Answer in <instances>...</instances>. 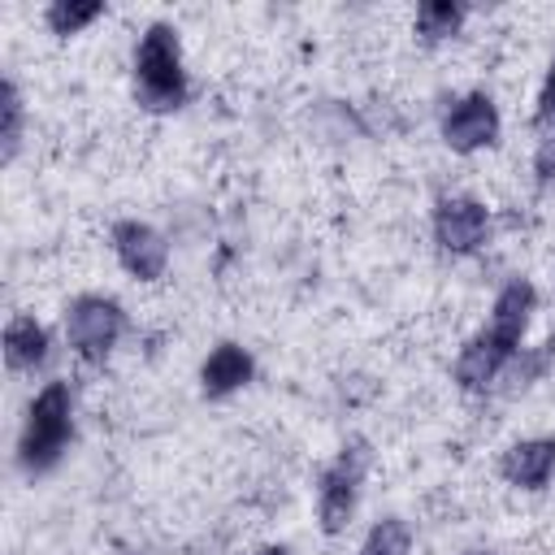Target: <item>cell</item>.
I'll return each mask as SVG.
<instances>
[{
	"label": "cell",
	"mask_w": 555,
	"mask_h": 555,
	"mask_svg": "<svg viewBox=\"0 0 555 555\" xmlns=\"http://www.w3.org/2000/svg\"><path fill=\"white\" fill-rule=\"evenodd\" d=\"M191 65H186V48H182V30L165 17L147 22L134 35L130 48V95L143 113L165 117L191 104Z\"/></svg>",
	"instance_id": "cell-1"
},
{
	"label": "cell",
	"mask_w": 555,
	"mask_h": 555,
	"mask_svg": "<svg viewBox=\"0 0 555 555\" xmlns=\"http://www.w3.org/2000/svg\"><path fill=\"white\" fill-rule=\"evenodd\" d=\"M74 425H78V390L69 377H52L39 390H30L17 425V451H13L17 468L26 477L52 473L74 442Z\"/></svg>",
	"instance_id": "cell-2"
},
{
	"label": "cell",
	"mask_w": 555,
	"mask_h": 555,
	"mask_svg": "<svg viewBox=\"0 0 555 555\" xmlns=\"http://www.w3.org/2000/svg\"><path fill=\"white\" fill-rule=\"evenodd\" d=\"M373 464H377L373 442L364 434H351V438H343V447L334 451V460L317 473L312 520H317V533L321 538H343L356 525L360 494H364V481H369Z\"/></svg>",
	"instance_id": "cell-3"
},
{
	"label": "cell",
	"mask_w": 555,
	"mask_h": 555,
	"mask_svg": "<svg viewBox=\"0 0 555 555\" xmlns=\"http://www.w3.org/2000/svg\"><path fill=\"white\" fill-rule=\"evenodd\" d=\"M126 334H130V312L117 295L78 291L61 308V338H65L69 356L87 369H100L104 360H113V351L121 347Z\"/></svg>",
	"instance_id": "cell-4"
},
{
	"label": "cell",
	"mask_w": 555,
	"mask_h": 555,
	"mask_svg": "<svg viewBox=\"0 0 555 555\" xmlns=\"http://www.w3.org/2000/svg\"><path fill=\"white\" fill-rule=\"evenodd\" d=\"M429 238L442 256L468 260L494 238V208L473 191H442L429 208Z\"/></svg>",
	"instance_id": "cell-5"
},
{
	"label": "cell",
	"mask_w": 555,
	"mask_h": 555,
	"mask_svg": "<svg viewBox=\"0 0 555 555\" xmlns=\"http://www.w3.org/2000/svg\"><path fill=\"white\" fill-rule=\"evenodd\" d=\"M438 139L451 156H481V152H494L499 139H503V108L490 91L473 87V91H460L442 104L438 113Z\"/></svg>",
	"instance_id": "cell-6"
},
{
	"label": "cell",
	"mask_w": 555,
	"mask_h": 555,
	"mask_svg": "<svg viewBox=\"0 0 555 555\" xmlns=\"http://www.w3.org/2000/svg\"><path fill=\"white\" fill-rule=\"evenodd\" d=\"M108 251L134 286H160L169 278V264H173L169 234L143 217H117L108 225Z\"/></svg>",
	"instance_id": "cell-7"
},
{
	"label": "cell",
	"mask_w": 555,
	"mask_h": 555,
	"mask_svg": "<svg viewBox=\"0 0 555 555\" xmlns=\"http://www.w3.org/2000/svg\"><path fill=\"white\" fill-rule=\"evenodd\" d=\"M533 317H538V286L520 273H512L494 295H490V308H486V321L481 330L503 347V351H520L529 343V330H533Z\"/></svg>",
	"instance_id": "cell-8"
},
{
	"label": "cell",
	"mask_w": 555,
	"mask_h": 555,
	"mask_svg": "<svg viewBox=\"0 0 555 555\" xmlns=\"http://www.w3.org/2000/svg\"><path fill=\"white\" fill-rule=\"evenodd\" d=\"M494 473L516 494H542L555 481V434H520V438H512L499 451Z\"/></svg>",
	"instance_id": "cell-9"
},
{
	"label": "cell",
	"mask_w": 555,
	"mask_h": 555,
	"mask_svg": "<svg viewBox=\"0 0 555 555\" xmlns=\"http://www.w3.org/2000/svg\"><path fill=\"white\" fill-rule=\"evenodd\" d=\"M195 382H199V395L204 399H230V395L247 390L256 382V356H251V347H243L238 338L212 343L204 351V360H199Z\"/></svg>",
	"instance_id": "cell-10"
},
{
	"label": "cell",
	"mask_w": 555,
	"mask_h": 555,
	"mask_svg": "<svg viewBox=\"0 0 555 555\" xmlns=\"http://www.w3.org/2000/svg\"><path fill=\"white\" fill-rule=\"evenodd\" d=\"M507 360H512V351H503L486 330H473V334L455 347V356H451V382H455V390H464V395H490V390L499 386Z\"/></svg>",
	"instance_id": "cell-11"
},
{
	"label": "cell",
	"mask_w": 555,
	"mask_h": 555,
	"mask_svg": "<svg viewBox=\"0 0 555 555\" xmlns=\"http://www.w3.org/2000/svg\"><path fill=\"white\" fill-rule=\"evenodd\" d=\"M0 351H4V369L9 373H39L48 360H52V330L30 312V308H17L9 321H4V334H0Z\"/></svg>",
	"instance_id": "cell-12"
},
{
	"label": "cell",
	"mask_w": 555,
	"mask_h": 555,
	"mask_svg": "<svg viewBox=\"0 0 555 555\" xmlns=\"http://www.w3.org/2000/svg\"><path fill=\"white\" fill-rule=\"evenodd\" d=\"M473 22V9L460 0H421L408 17V30L421 48H447L455 43Z\"/></svg>",
	"instance_id": "cell-13"
},
{
	"label": "cell",
	"mask_w": 555,
	"mask_h": 555,
	"mask_svg": "<svg viewBox=\"0 0 555 555\" xmlns=\"http://www.w3.org/2000/svg\"><path fill=\"white\" fill-rule=\"evenodd\" d=\"M104 17H108L104 0H52V4L39 9V22H43V30L52 39H78Z\"/></svg>",
	"instance_id": "cell-14"
},
{
	"label": "cell",
	"mask_w": 555,
	"mask_h": 555,
	"mask_svg": "<svg viewBox=\"0 0 555 555\" xmlns=\"http://www.w3.org/2000/svg\"><path fill=\"white\" fill-rule=\"evenodd\" d=\"M26 91L13 74H4L0 82V156L4 165H17L22 156V143H26Z\"/></svg>",
	"instance_id": "cell-15"
},
{
	"label": "cell",
	"mask_w": 555,
	"mask_h": 555,
	"mask_svg": "<svg viewBox=\"0 0 555 555\" xmlns=\"http://www.w3.org/2000/svg\"><path fill=\"white\" fill-rule=\"evenodd\" d=\"M412 551H416V529L408 516H395V512L377 516L356 546V555H412Z\"/></svg>",
	"instance_id": "cell-16"
},
{
	"label": "cell",
	"mask_w": 555,
	"mask_h": 555,
	"mask_svg": "<svg viewBox=\"0 0 555 555\" xmlns=\"http://www.w3.org/2000/svg\"><path fill=\"white\" fill-rule=\"evenodd\" d=\"M312 130H317L325 143L343 147V143L364 139V134H369V121H364L351 104H343V100H321V104L312 108Z\"/></svg>",
	"instance_id": "cell-17"
},
{
	"label": "cell",
	"mask_w": 555,
	"mask_h": 555,
	"mask_svg": "<svg viewBox=\"0 0 555 555\" xmlns=\"http://www.w3.org/2000/svg\"><path fill=\"white\" fill-rule=\"evenodd\" d=\"M529 182L538 195H551L555 191V130H542L538 143H533V156H529Z\"/></svg>",
	"instance_id": "cell-18"
},
{
	"label": "cell",
	"mask_w": 555,
	"mask_h": 555,
	"mask_svg": "<svg viewBox=\"0 0 555 555\" xmlns=\"http://www.w3.org/2000/svg\"><path fill=\"white\" fill-rule=\"evenodd\" d=\"M533 126L538 130H555V52L542 69V82H538V95H533Z\"/></svg>",
	"instance_id": "cell-19"
},
{
	"label": "cell",
	"mask_w": 555,
	"mask_h": 555,
	"mask_svg": "<svg viewBox=\"0 0 555 555\" xmlns=\"http://www.w3.org/2000/svg\"><path fill=\"white\" fill-rule=\"evenodd\" d=\"M243 555H291V546H286V542H273V538H269V542H251V546H247Z\"/></svg>",
	"instance_id": "cell-20"
},
{
	"label": "cell",
	"mask_w": 555,
	"mask_h": 555,
	"mask_svg": "<svg viewBox=\"0 0 555 555\" xmlns=\"http://www.w3.org/2000/svg\"><path fill=\"white\" fill-rule=\"evenodd\" d=\"M464 555H494V551H486V546H477V551H464Z\"/></svg>",
	"instance_id": "cell-21"
}]
</instances>
